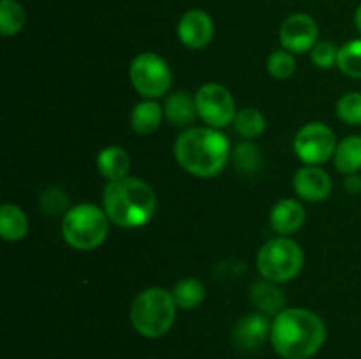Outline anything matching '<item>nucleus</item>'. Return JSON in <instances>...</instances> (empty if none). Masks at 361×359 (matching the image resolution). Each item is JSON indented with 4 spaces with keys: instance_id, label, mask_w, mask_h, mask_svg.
<instances>
[{
    "instance_id": "5",
    "label": "nucleus",
    "mask_w": 361,
    "mask_h": 359,
    "mask_svg": "<svg viewBox=\"0 0 361 359\" xmlns=\"http://www.w3.org/2000/svg\"><path fill=\"white\" fill-rule=\"evenodd\" d=\"M109 217L92 203H81L67 210L62 220V234L74 250H94L104 243L109 232Z\"/></svg>"
},
{
    "instance_id": "6",
    "label": "nucleus",
    "mask_w": 361,
    "mask_h": 359,
    "mask_svg": "<svg viewBox=\"0 0 361 359\" xmlns=\"http://www.w3.org/2000/svg\"><path fill=\"white\" fill-rule=\"evenodd\" d=\"M303 267V250L295 239L286 236L271 238L257 253V270L261 277L275 284H286L300 275Z\"/></svg>"
},
{
    "instance_id": "4",
    "label": "nucleus",
    "mask_w": 361,
    "mask_h": 359,
    "mask_svg": "<svg viewBox=\"0 0 361 359\" xmlns=\"http://www.w3.org/2000/svg\"><path fill=\"white\" fill-rule=\"evenodd\" d=\"M176 303L164 287H148L136 296L130 306V322L145 338H161L173 327Z\"/></svg>"
},
{
    "instance_id": "30",
    "label": "nucleus",
    "mask_w": 361,
    "mask_h": 359,
    "mask_svg": "<svg viewBox=\"0 0 361 359\" xmlns=\"http://www.w3.org/2000/svg\"><path fill=\"white\" fill-rule=\"evenodd\" d=\"M355 23H356V28H358L360 34H361V6L356 9V13H355Z\"/></svg>"
},
{
    "instance_id": "2",
    "label": "nucleus",
    "mask_w": 361,
    "mask_h": 359,
    "mask_svg": "<svg viewBox=\"0 0 361 359\" xmlns=\"http://www.w3.org/2000/svg\"><path fill=\"white\" fill-rule=\"evenodd\" d=\"M175 157L187 172L200 178L217 176L229 158V141L219 129L192 127L175 143Z\"/></svg>"
},
{
    "instance_id": "25",
    "label": "nucleus",
    "mask_w": 361,
    "mask_h": 359,
    "mask_svg": "<svg viewBox=\"0 0 361 359\" xmlns=\"http://www.w3.org/2000/svg\"><path fill=\"white\" fill-rule=\"evenodd\" d=\"M267 69L275 80H288L296 69V60L288 49H277L267 60Z\"/></svg>"
},
{
    "instance_id": "27",
    "label": "nucleus",
    "mask_w": 361,
    "mask_h": 359,
    "mask_svg": "<svg viewBox=\"0 0 361 359\" xmlns=\"http://www.w3.org/2000/svg\"><path fill=\"white\" fill-rule=\"evenodd\" d=\"M233 160H235V165L238 171L254 172L259 169L263 157H261L259 146H256L252 143H242L235 148Z\"/></svg>"
},
{
    "instance_id": "3",
    "label": "nucleus",
    "mask_w": 361,
    "mask_h": 359,
    "mask_svg": "<svg viewBox=\"0 0 361 359\" xmlns=\"http://www.w3.org/2000/svg\"><path fill=\"white\" fill-rule=\"evenodd\" d=\"M102 204L113 224L136 229L152 220L157 210V196L147 182L126 176L108 182L102 194Z\"/></svg>"
},
{
    "instance_id": "19",
    "label": "nucleus",
    "mask_w": 361,
    "mask_h": 359,
    "mask_svg": "<svg viewBox=\"0 0 361 359\" xmlns=\"http://www.w3.org/2000/svg\"><path fill=\"white\" fill-rule=\"evenodd\" d=\"M335 168L342 175H358L361 171V136H348L337 144L334 155Z\"/></svg>"
},
{
    "instance_id": "13",
    "label": "nucleus",
    "mask_w": 361,
    "mask_h": 359,
    "mask_svg": "<svg viewBox=\"0 0 361 359\" xmlns=\"http://www.w3.org/2000/svg\"><path fill=\"white\" fill-rule=\"evenodd\" d=\"M270 331L271 322L268 320V315L261 312L249 313L236 322L233 341L243 351H256L267 341V338H270Z\"/></svg>"
},
{
    "instance_id": "16",
    "label": "nucleus",
    "mask_w": 361,
    "mask_h": 359,
    "mask_svg": "<svg viewBox=\"0 0 361 359\" xmlns=\"http://www.w3.org/2000/svg\"><path fill=\"white\" fill-rule=\"evenodd\" d=\"M130 168V157L122 146H106L97 155V169L108 182L126 178Z\"/></svg>"
},
{
    "instance_id": "22",
    "label": "nucleus",
    "mask_w": 361,
    "mask_h": 359,
    "mask_svg": "<svg viewBox=\"0 0 361 359\" xmlns=\"http://www.w3.org/2000/svg\"><path fill=\"white\" fill-rule=\"evenodd\" d=\"M235 129L245 139H254V137H259L261 134L267 129V118H264L263 113L256 108H245L240 109L236 113L235 120Z\"/></svg>"
},
{
    "instance_id": "26",
    "label": "nucleus",
    "mask_w": 361,
    "mask_h": 359,
    "mask_svg": "<svg viewBox=\"0 0 361 359\" xmlns=\"http://www.w3.org/2000/svg\"><path fill=\"white\" fill-rule=\"evenodd\" d=\"M337 116L348 125H361V92H349L338 99Z\"/></svg>"
},
{
    "instance_id": "17",
    "label": "nucleus",
    "mask_w": 361,
    "mask_h": 359,
    "mask_svg": "<svg viewBox=\"0 0 361 359\" xmlns=\"http://www.w3.org/2000/svg\"><path fill=\"white\" fill-rule=\"evenodd\" d=\"M162 116H164V109L154 99H145L134 106L130 113V127L140 136H148L159 129Z\"/></svg>"
},
{
    "instance_id": "18",
    "label": "nucleus",
    "mask_w": 361,
    "mask_h": 359,
    "mask_svg": "<svg viewBox=\"0 0 361 359\" xmlns=\"http://www.w3.org/2000/svg\"><path fill=\"white\" fill-rule=\"evenodd\" d=\"M28 232V217L16 204H4L0 208V234L6 241L16 243Z\"/></svg>"
},
{
    "instance_id": "12",
    "label": "nucleus",
    "mask_w": 361,
    "mask_h": 359,
    "mask_svg": "<svg viewBox=\"0 0 361 359\" xmlns=\"http://www.w3.org/2000/svg\"><path fill=\"white\" fill-rule=\"evenodd\" d=\"M293 187L302 199L310 203L324 201L331 192V178L319 165H303L293 178Z\"/></svg>"
},
{
    "instance_id": "1",
    "label": "nucleus",
    "mask_w": 361,
    "mask_h": 359,
    "mask_svg": "<svg viewBox=\"0 0 361 359\" xmlns=\"http://www.w3.org/2000/svg\"><path fill=\"white\" fill-rule=\"evenodd\" d=\"M326 340V326L319 315L305 308H284L271 320L270 341L282 359H309Z\"/></svg>"
},
{
    "instance_id": "20",
    "label": "nucleus",
    "mask_w": 361,
    "mask_h": 359,
    "mask_svg": "<svg viewBox=\"0 0 361 359\" xmlns=\"http://www.w3.org/2000/svg\"><path fill=\"white\" fill-rule=\"evenodd\" d=\"M196 99L190 97L187 92H176L169 95L164 106V116L175 125H189L196 118Z\"/></svg>"
},
{
    "instance_id": "10",
    "label": "nucleus",
    "mask_w": 361,
    "mask_h": 359,
    "mask_svg": "<svg viewBox=\"0 0 361 359\" xmlns=\"http://www.w3.org/2000/svg\"><path fill=\"white\" fill-rule=\"evenodd\" d=\"M317 34H319V28L314 18L300 13L293 14L282 23L279 39H281L282 48L288 49L289 53H305L316 46Z\"/></svg>"
},
{
    "instance_id": "9",
    "label": "nucleus",
    "mask_w": 361,
    "mask_h": 359,
    "mask_svg": "<svg viewBox=\"0 0 361 359\" xmlns=\"http://www.w3.org/2000/svg\"><path fill=\"white\" fill-rule=\"evenodd\" d=\"M194 99H196L197 116L212 129H222L235 120V99H233L231 92L222 84H203Z\"/></svg>"
},
{
    "instance_id": "21",
    "label": "nucleus",
    "mask_w": 361,
    "mask_h": 359,
    "mask_svg": "<svg viewBox=\"0 0 361 359\" xmlns=\"http://www.w3.org/2000/svg\"><path fill=\"white\" fill-rule=\"evenodd\" d=\"M171 294L178 308L194 310L204 301L207 289H204L203 282L197 280V278L189 277V278H182V280L175 285Z\"/></svg>"
},
{
    "instance_id": "7",
    "label": "nucleus",
    "mask_w": 361,
    "mask_h": 359,
    "mask_svg": "<svg viewBox=\"0 0 361 359\" xmlns=\"http://www.w3.org/2000/svg\"><path fill=\"white\" fill-rule=\"evenodd\" d=\"M130 83L145 99L166 95L171 87V69L162 56L155 53H141L133 60L129 69Z\"/></svg>"
},
{
    "instance_id": "23",
    "label": "nucleus",
    "mask_w": 361,
    "mask_h": 359,
    "mask_svg": "<svg viewBox=\"0 0 361 359\" xmlns=\"http://www.w3.org/2000/svg\"><path fill=\"white\" fill-rule=\"evenodd\" d=\"M337 67L345 76L361 80V39H353L338 48Z\"/></svg>"
},
{
    "instance_id": "14",
    "label": "nucleus",
    "mask_w": 361,
    "mask_h": 359,
    "mask_svg": "<svg viewBox=\"0 0 361 359\" xmlns=\"http://www.w3.org/2000/svg\"><path fill=\"white\" fill-rule=\"evenodd\" d=\"M305 208L295 199H282L271 208L270 224L277 234L289 236L298 231L305 222Z\"/></svg>"
},
{
    "instance_id": "11",
    "label": "nucleus",
    "mask_w": 361,
    "mask_h": 359,
    "mask_svg": "<svg viewBox=\"0 0 361 359\" xmlns=\"http://www.w3.org/2000/svg\"><path fill=\"white\" fill-rule=\"evenodd\" d=\"M214 20L207 11L190 9L178 23V39L189 49H203L214 39Z\"/></svg>"
},
{
    "instance_id": "15",
    "label": "nucleus",
    "mask_w": 361,
    "mask_h": 359,
    "mask_svg": "<svg viewBox=\"0 0 361 359\" xmlns=\"http://www.w3.org/2000/svg\"><path fill=\"white\" fill-rule=\"evenodd\" d=\"M250 301L264 315H279L286 305L284 292L279 289L275 282L267 280V278L254 282L250 287Z\"/></svg>"
},
{
    "instance_id": "24",
    "label": "nucleus",
    "mask_w": 361,
    "mask_h": 359,
    "mask_svg": "<svg viewBox=\"0 0 361 359\" xmlns=\"http://www.w3.org/2000/svg\"><path fill=\"white\" fill-rule=\"evenodd\" d=\"M25 20V11L14 0H2L0 2V30L2 35L9 37V35H16L18 32L23 28Z\"/></svg>"
},
{
    "instance_id": "28",
    "label": "nucleus",
    "mask_w": 361,
    "mask_h": 359,
    "mask_svg": "<svg viewBox=\"0 0 361 359\" xmlns=\"http://www.w3.org/2000/svg\"><path fill=\"white\" fill-rule=\"evenodd\" d=\"M310 56H312V62L316 63L319 69H331L334 65H337L338 48L331 41L316 42Z\"/></svg>"
},
{
    "instance_id": "29",
    "label": "nucleus",
    "mask_w": 361,
    "mask_h": 359,
    "mask_svg": "<svg viewBox=\"0 0 361 359\" xmlns=\"http://www.w3.org/2000/svg\"><path fill=\"white\" fill-rule=\"evenodd\" d=\"M344 187L349 194H360L361 192V176L349 175L344 180Z\"/></svg>"
},
{
    "instance_id": "8",
    "label": "nucleus",
    "mask_w": 361,
    "mask_h": 359,
    "mask_svg": "<svg viewBox=\"0 0 361 359\" xmlns=\"http://www.w3.org/2000/svg\"><path fill=\"white\" fill-rule=\"evenodd\" d=\"M337 144L334 130L321 122L303 125L293 141L296 157L305 165H319L330 160L335 155Z\"/></svg>"
}]
</instances>
